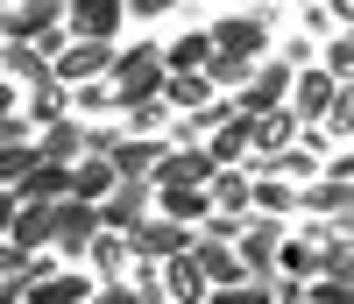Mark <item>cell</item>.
Masks as SVG:
<instances>
[{"mask_svg": "<svg viewBox=\"0 0 354 304\" xmlns=\"http://www.w3.org/2000/svg\"><path fill=\"white\" fill-rule=\"evenodd\" d=\"M106 93L121 99V106H135V99H156L163 93V50L156 43H135V50H121L106 64Z\"/></svg>", "mask_w": 354, "mask_h": 304, "instance_id": "1", "label": "cell"}, {"mask_svg": "<svg viewBox=\"0 0 354 304\" xmlns=\"http://www.w3.org/2000/svg\"><path fill=\"white\" fill-rule=\"evenodd\" d=\"M93 234H100V212L93 205H78V198H57L50 205V248L64 255V262H85Z\"/></svg>", "mask_w": 354, "mask_h": 304, "instance_id": "2", "label": "cell"}, {"mask_svg": "<svg viewBox=\"0 0 354 304\" xmlns=\"http://www.w3.org/2000/svg\"><path fill=\"white\" fill-rule=\"evenodd\" d=\"M205 43H213V57H227V64H262L270 28H262V15H227L220 28H205Z\"/></svg>", "mask_w": 354, "mask_h": 304, "instance_id": "3", "label": "cell"}, {"mask_svg": "<svg viewBox=\"0 0 354 304\" xmlns=\"http://www.w3.org/2000/svg\"><path fill=\"white\" fill-rule=\"evenodd\" d=\"M121 240H128V262H170V255L192 248V227H170V220H156V212H149V220H135Z\"/></svg>", "mask_w": 354, "mask_h": 304, "instance_id": "4", "label": "cell"}, {"mask_svg": "<svg viewBox=\"0 0 354 304\" xmlns=\"http://www.w3.org/2000/svg\"><path fill=\"white\" fill-rule=\"evenodd\" d=\"M277 240H283V227H277V220H262V212H241V234H234V262H241V276H270Z\"/></svg>", "mask_w": 354, "mask_h": 304, "instance_id": "5", "label": "cell"}, {"mask_svg": "<svg viewBox=\"0 0 354 304\" xmlns=\"http://www.w3.org/2000/svg\"><path fill=\"white\" fill-rule=\"evenodd\" d=\"M93 212H100V234H128L135 220H149V212H156V191H149V184H128V177H121V184H113Z\"/></svg>", "mask_w": 354, "mask_h": 304, "instance_id": "6", "label": "cell"}, {"mask_svg": "<svg viewBox=\"0 0 354 304\" xmlns=\"http://www.w3.org/2000/svg\"><path fill=\"white\" fill-rule=\"evenodd\" d=\"M121 0H64V36L71 43H106L113 28H121Z\"/></svg>", "mask_w": 354, "mask_h": 304, "instance_id": "7", "label": "cell"}, {"mask_svg": "<svg viewBox=\"0 0 354 304\" xmlns=\"http://www.w3.org/2000/svg\"><path fill=\"white\" fill-rule=\"evenodd\" d=\"M283 99H290V64H255L241 78V106H234V113L255 120V113H277Z\"/></svg>", "mask_w": 354, "mask_h": 304, "instance_id": "8", "label": "cell"}, {"mask_svg": "<svg viewBox=\"0 0 354 304\" xmlns=\"http://www.w3.org/2000/svg\"><path fill=\"white\" fill-rule=\"evenodd\" d=\"M333 93H340V85H333L326 71H319V64H305V71H290V99H283V113H290V120H305V128H312V120H326Z\"/></svg>", "mask_w": 354, "mask_h": 304, "instance_id": "9", "label": "cell"}, {"mask_svg": "<svg viewBox=\"0 0 354 304\" xmlns=\"http://www.w3.org/2000/svg\"><path fill=\"white\" fill-rule=\"evenodd\" d=\"M106 64H113V50H106V43H64V50L50 57V78L71 93V85H93V78H106Z\"/></svg>", "mask_w": 354, "mask_h": 304, "instance_id": "10", "label": "cell"}, {"mask_svg": "<svg viewBox=\"0 0 354 304\" xmlns=\"http://www.w3.org/2000/svg\"><path fill=\"white\" fill-rule=\"evenodd\" d=\"M298 205H305V212H319V220H326V227H347V163L319 170L312 184L298 191Z\"/></svg>", "mask_w": 354, "mask_h": 304, "instance_id": "11", "label": "cell"}, {"mask_svg": "<svg viewBox=\"0 0 354 304\" xmlns=\"http://www.w3.org/2000/svg\"><path fill=\"white\" fill-rule=\"evenodd\" d=\"M64 21V0H15L8 15H0V36L8 43H36L43 28H57Z\"/></svg>", "mask_w": 354, "mask_h": 304, "instance_id": "12", "label": "cell"}, {"mask_svg": "<svg viewBox=\"0 0 354 304\" xmlns=\"http://www.w3.org/2000/svg\"><path fill=\"white\" fill-rule=\"evenodd\" d=\"M156 156H163V142H156V135H121V142L106 149V170H113V177H128V184H149Z\"/></svg>", "mask_w": 354, "mask_h": 304, "instance_id": "13", "label": "cell"}, {"mask_svg": "<svg viewBox=\"0 0 354 304\" xmlns=\"http://www.w3.org/2000/svg\"><path fill=\"white\" fill-rule=\"evenodd\" d=\"M213 177V156L205 149H163L156 170H149V191H170V184H205Z\"/></svg>", "mask_w": 354, "mask_h": 304, "instance_id": "14", "label": "cell"}, {"mask_svg": "<svg viewBox=\"0 0 354 304\" xmlns=\"http://www.w3.org/2000/svg\"><path fill=\"white\" fill-rule=\"evenodd\" d=\"M85 156V120H43L36 128V163H78Z\"/></svg>", "mask_w": 354, "mask_h": 304, "instance_id": "15", "label": "cell"}, {"mask_svg": "<svg viewBox=\"0 0 354 304\" xmlns=\"http://www.w3.org/2000/svg\"><path fill=\"white\" fill-rule=\"evenodd\" d=\"M21 205H57V198H71V163H28L21 170V184H15Z\"/></svg>", "mask_w": 354, "mask_h": 304, "instance_id": "16", "label": "cell"}, {"mask_svg": "<svg viewBox=\"0 0 354 304\" xmlns=\"http://www.w3.org/2000/svg\"><path fill=\"white\" fill-rule=\"evenodd\" d=\"M21 304H93V283H85V269H50L43 283H28Z\"/></svg>", "mask_w": 354, "mask_h": 304, "instance_id": "17", "label": "cell"}, {"mask_svg": "<svg viewBox=\"0 0 354 304\" xmlns=\"http://www.w3.org/2000/svg\"><path fill=\"white\" fill-rule=\"evenodd\" d=\"M156 283H163V297H177V304H205V276H198L192 248L170 255V262H156Z\"/></svg>", "mask_w": 354, "mask_h": 304, "instance_id": "18", "label": "cell"}, {"mask_svg": "<svg viewBox=\"0 0 354 304\" xmlns=\"http://www.w3.org/2000/svg\"><path fill=\"white\" fill-rule=\"evenodd\" d=\"M241 135H248V156H277V149H290L298 120H290V113L277 106V113H255V120H241Z\"/></svg>", "mask_w": 354, "mask_h": 304, "instance_id": "19", "label": "cell"}, {"mask_svg": "<svg viewBox=\"0 0 354 304\" xmlns=\"http://www.w3.org/2000/svg\"><path fill=\"white\" fill-rule=\"evenodd\" d=\"M205 64H213L205 28H192V36H177V43L163 50V78H205Z\"/></svg>", "mask_w": 354, "mask_h": 304, "instance_id": "20", "label": "cell"}, {"mask_svg": "<svg viewBox=\"0 0 354 304\" xmlns=\"http://www.w3.org/2000/svg\"><path fill=\"white\" fill-rule=\"evenodd\" d=\"M205 184H170V191H156V220H170V227H198L205 220Z\"/></svg>", "mask_w": 354, "mask_h": 304, "instance_id": "21", "label": "cell"}, {"mask_svg": "<svg viewBox=\"0 0 354 304\" xmlns=\"http://www.w3.org/2000/svg\"><path fill=\"white\" fill-rule=\"evenodd\" d=\"M8 240L21 255H43L50 248V205H21L15 198V220H8Z\"/></svg>", "mask_w": 354, "mask_h": 304, "instance_id": "22", "label": "cell"}, {"mask_svg": "<svg viewBox=\"0 0 354 304\" xmlns=\"http://www.w3.org/2000/svg\"><path fill=\"white\" fill-rule=\"evenodd\" d=\"M113 184H121V177L106 170V156H78V163H71V198H78V205H100Z\"/></svg>", "mask_w": 354, "mask_h": 304, "instance_id": "23", "label": "cell"}, {"mask_svg": "<svg viewBox=\"0 0 354 304\" xmlns=\"http://www.w3.org/2000/svg\"><path fill=\"white\" fill-rule=\"evenodd\" d=\"M192 262H198L205 290H227V283H241V262H234V248H220V240H198V248H192Z\"/></svg>", "mask_w": 354, "mask_h": 304, "instance_id": "24", "label": "cell"}, {"mask_svg": "<svg viewBox=\"0 0 354 304\" xmlns=\"http://www.w3.org/2000/svg\"><path fill=\"white\" fill-rule=\"evenodd\" d=\"M205 205L213 212H248V170H213L205 177Z\"/></svg>", "mask_w": 354, "mask_h": 304, "instance_id": "25", "label": "cell"}, {"mask_svg": "<svg viewBox=\"0 0 354 304\" xmlns=\"http://www.w3.org/2000/svg\"><path fill=\"white\" fill-rule=\"evenodd\" d=\"M277 276H241V283H227V290H205V304H277Z\"/></svg>", "mask_w": 354, "mask_h": 304, "instance_id": "26", "label": "cell"}, {"mask_svg": "<svg viewBox=\"0 0 354 304\" xmlns=\"http://www.w3.org/2000/svg\"><path fill=\"white\" fill-rule=\"evenodd\" d=\"M64 106H71L64 85H57V78H36V85H28V113H21V120H28V128H43V120H64Z\"/></svg>", "mask_w": 354, "mask_h": 304, "instance_id": "27", "label": "cell"}, {"mask_svg": "<svg viewBox=\"0 0 354 304\" xmlns=\"http://www.w3.org/2000/svg\"><path fill=\"white\" fill-rule=\"evenodd\" d=\"M0 78H15V85H36V78H50V64L28 43H0Z\"/></svg>", "mask_w": 354, "mask_h": 304, "instance_id": "28", "label": "cell"}, {"mask_svg": "<svg viewBox=\"0 0 354 304\" xmlns=\"http://www.w3.org/2000/svg\"><path fill=\"white\" fill-rule=\"evenodd\" d=\"M170 113H198L205 99H213V85H205V78H163V93H156Z\"/></svg>", "mask_w": 354, "mask_h": 304, "instance_id": "29", "label": "cell"}, {"mask_svg": "<svg viewBox=\"0 0 354 304\" xmlns=\"http://www.w3.org/2000/svg\"><path fill=\"white\" fill-rule=\"evenodd\" d=\"M28 163H36V142H8V149H0V191H15Z\"/></svg>", "mask_w": 354, "mask_h": 304, "instance_id": "30", "label": "cell"}, {"mask_svg": "<svg viewBox=\"0 0 354 304\" xmlns=\"http://www.w3.org/2000/svg\"><path fill=\"white\" fill-rule=\"evenodd\" d=\"M156 128H170V106L163 99H135L128 106V135H156Z\"/></svg>", "mask_w": 354, "mask_h": 304, "instance_id": "31", "label": "cell"}, {"mask_svg": "<svg viewBox=\"0 0 354 304\" xmlns=\"http://www.w3.org/2000/svg\"><path fill=\"white\" fill-rule=\"evenodd\" d=\"M85 255H93V262L106 269V276H113V269L128 262V240H121V234H93V248H85Z\"/></svg>", "mask_w": 354, "mask_h": 304, "instance_id": "32", "label": "cell"}, {"mask_svg": "<svg viewBox=\"0 0 354 304\" xmlns=\"http://www.w3.org/2000/svg\"><path fill=\"white\" fill-rule=\"evenodd\" d=\"M64 99H71L78 113H93V106H106L113 93H106V78H93V85H71V93H64Z\"/></svg>", "mask_w": 354, "mask_h": 304, "instance_id": "33", "label": "cell"}, {"mask_svg": "<svg viewBox=\"0 0 354 304\" xmlns=\"http://www.w3.org/2000/svg\"><path fill=\"white\" fill-rule=\"evenodd\" d=\"M354 297V283H326V276H312V290H305V304H347Z\"/></svg>", "mask_w": 354, "mask_h": 304, "instance_id": "34", "label": "cell"}, {"mask_svg": "<svg viewBox=\"0 0 354 304\" xmlns=\"http://www.w3.org/2000/svg\"><path fill=\"white\" fill-rule=\"evenodd\" d=\"M326 128H333V135H347V128H354V99H347V93H333V106H326Z\"/></svg>", "mask_w": 354, "mask_h": 304, "instance_id": "35", "label": "cell"}, {"mask_svg": "<svg viewBox=\"0 0 354 304\" xmlns=\"http://www.w3.org/2000/svg\"><path fill=\"white\" fill-rule=\"evenodd\" d=\"M128 15H163V8H177V0H121Z\"/></svg>", "mask_w": 354, "mask_h": 304, "instance_id": "36", "label": "cell"}, {"mask_svg": "<svg viewBox=\"0 0 354 304\" xmlns=\"http://www.w3.org/2000/svg\"><path fill=\"white\" fill-rule=\"evenodd\" d=\"M8 220H15V191H0V240H8Z\"/></svg>", "mask_w": 354, "mask_h": 304, "instance_id": "37", "label": "cell"}, {"mask_svg": "<svg viewBox=\"0 0 354 304\" xmlns=\"http://www.w3.org/2000/svg\"><path fill=\"white\" fill-rule=\"evenodd\" d=\"M0 113H15V78H0Z\"/></svg>", "mask_w": 354, "mask_h": 304, "instance_id": "38", "label": "cell"}, {"mask_svg": "<svg viewBox=\"0 0 354 304\" xmlns=\"http://www.w3.org/2000/svg\"><path fill=\"white\" fill-rule=\"evenodd\" d=\"M347 8H354V0H326V15H333V21H347Z\"/></svg>", "mask_w": 354, "mask_h": 304, "instance_id": "39", "label": "cell"}, {"mask_svg": "<svg viewBox=\"0 0 354 304\" xmlns=\"http://www.w3.org/2000/svg\"><path fill=\"white\" fill-rule=\"evenodd\" d=\"M0 304H21V297H15V290H0Z\"/></svg>", "mask_w": 354, "mask_h": 304, "instance_id": "40", "label": "cell"}, {"mask_svg": "<svg viewBox=\"0 0 354 304\" xmlns=\"http://www.w3.org/2000/svg\"><path fill=\"white\" fill-rule=\"evenodd\" d=\"M8 8H15V0H0V15H8Z\"/></svg>", "mask_w": 354, "mask_h": 304, "instance_id": "41", "label": "cell"}, {"mask_svg": "<svg viewBox=\"0 0 354 304\" xmlns=\"http://www.w3.org/2000/svg\"><path fill=\"white\" fill-rule=\"evenodd\" d=\"M298 8H305V15H312V0H298Z\"/></svg>", "mask_w": 354, "mask_h": 304, "instance_id": "42", "label": "cell"}]
</instances>
